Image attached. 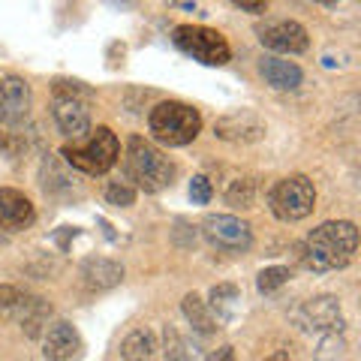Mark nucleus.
<instances>
[{"instance_id":"obj_17","label":"nucleus","mask_w":361,"mask_h":361,"mask_svg":"<svg viewBox=\"0 0 361 361\" xmlns=\"http://www.w3.org/2000/svg\"><path fill=\"white\" fill-rule=\"evenodd\" d=\"M49 313H51V307H49V304H45L42 298L21 295L18 307H16V313H13V319H16L30 337H39L42 329H45V322H49Z\"/></svg>"},{"instance_id":"obj_7","label":"nucleus","mask_w":361,"mask_h":361,"mask_svg":"<svg viewBox=\"0 0 361 361\" xmlns=\"http://www.w3.org/2000/svg\"><path fill=\"white\" fill-rule=\"evenodd\" d=\"M172 42L187 58H193L205 66H226L232 61L229 39L220 30L205 27V25H178L172 30Z\"/></svg>"},{"instance_id":"obj_14","label":"nucleus","mask_w":361,"mask_h":361,"mask_svg":"<svg viewBox=\"0 0 361 361\" xmlns=\"http://www.w3.org/2000/svg\"><path fill=\"white\" fill-rule=\"evenodd\" d=\"M259 73L274 90H298L304 82L301 66L286 58H277V54H268V58L259 61Z\"/></svg>"},{"instance_id":"obj_15","label":"nucleus","mask_w":361,"mask_h":361,"mask_svg":"<svg viewBox=\"0 0 361 361\" xmlns=\"http://www.w3.org/2000/svg\"><path fill=\"white\" fill-rule=\"evenodd\" d=\"M214 133L220 135V139H229V142H256L262 139V121L253 118L250 111H238V115H226L223 121H217V127Z\"/></svg>"},{"instance_id":"obj_2","label":"nucleus","mask_w":361,"mask_h":361,"mask_svg":"<svg viewBox=\"0 0 361 361\" xmlns=\"http://www.w3.org/2000/svg\"><path fill=\"white\" fill-rule=\"evenodd\" d=\"M61 157L85 175H106L118 163L121 142L109 127H97L87 130L82 139H73V145H63Z\"/></svg>"},{"instance_id":"obj_10","label":"nucleus","mask_w":361,"mask_h":361,"mask_svg":"<svg viewBox=\"0 0 361 361\" xmlns=\"http://www.w3.org/2000/svg\"><path fill=\"white\" fill-rule=\"evenodd\" d=\"M256 33H259V42L277 54H301L310 49L307 30H304L298 21H289V18L265 21V25L256 27Z\"/></svg>"},{"instance_id":"obj_9","label":"nucleus","mask_w":361,"mask_h":361,"mask_svg":"<svg viewBox=\"0 0 361 361\" xmlns=\"http://www.w3.org/2000/svg\"><path fill=\"white\" fill-rule=\"evenodd\" d=\"M202 235L211 247H217L223 253H247L253 247L250 226L241 217H232V214H208L202 220Z\"/></svg>"},{"instance_id":"obj_25","label":"nucleus","mask_w":361,"mask_h":361,"mask_svg":"<svg viewBox=\"0 0 361 361\" xmlns=\"http://www.w3.org/2000/svg\"><path fill=\"white\" fill-rule=\"evenodd\" d=\"M211 196H214V190H211V180L205 175H196L190 180V199H193L196 205H208Z\"/></svg>"},{"instance_id":"obj_20","label":"nucleus","mask_w":361,"mask_h":361,"mask_svg":"<svg viewBox=\"0 0 361 361\" xmlns=\"http://www.w3.org/2000/svg\"><path fill=\"white\" fill-rule=\"evenodd\" d=\"M157 355V337L151 329H135L121 341V358H154Z\"/></svg>"},{"instance_id":"obj_3","label":"nucleus","mask_w":361,"mask_h":361,"mask_svg":"<svg viewBox=\"0 0 361 361\" xmlns=\"http://www.w3.org/2000/svg\"><path fill=\"white\" fill-rule=\"evenodd\" d=\"M148 130L166 148H184V145H190L202 133V115L187 103L166 99V103L151 109Z\"/></svg>"},{"instance_id":"obj_22","label":"nucleus","mask_w":361,"mask_h":361,"mask_svg":"<svg viewBox=\"0 0 361 361\" xmlns=\"http://www.w3.org/2000/svg\"><path fill=\"white\" fill-rule=\"evenodd\" d=\"M289 268L283 265H271L265 271H259V277H256V289L262 292V295H271V292H277L283 283H289Z\"/></svg>"},{"instance_id":"obj_18","label":"nucleus","mask_w":361,"mask_h":361,"mask_svg":"<svg viewBox=\"0 0 361 361\" xmlns=\"http://www.w3.org/2000/svg\"><path fill=\"white\" fill-rule=\"evenodd\" d=\"M180 310H184L190 329H193L196 334H202V337H208V334H214L220 329V322H217V316H214V310L208 307V301H202L196 292L184 295V301H180Z\"/></svg>"},{"instance_id":"obj_16","label":"nucleus","mask_w":361,"mask_h":361,"mask_svg":"<svg viewBox=\"0 0 361 361\" xmlns=\"http://www.w3.org/2000/svg\"><path fill=\"white\" fill-rule=\"evenodd\" d=\"M82 277L90 289H111L123 280V265L106 256H90L82 262Z\"/></svg>"},{"instance_id":"obj_27","label":"nucleus","mask_w":361,"mask_h":361,"mask_svg":"<svg viewBox=\"0 0 361 361\" xmlns=\"http://www.w3.org/2000/svg\"><path fill=\"white\" fill-rule=\"evenodd\" d=\"M232 6H238L244 9V13H253V16H262L265 9L271 6V0H229Z\"/></svg>"},{"instance_id":"obj_26","label":"nucleus","mask_w":361,"mask_h":361,"mask_svg":"<svg viewBox=\"0 0 361 361\" xmlns=\"http://www.w3.org/2000/svg\"><path fill=\"white\" fill-rule=\"evenodd\" d=\"M166 358H190L187 343L180 341L178 331H172V329L166 331Z\"/></svg>"},{"instance_id":"obj_21","label":"nucleus","mask_w":361,"mask_h":361,"mask_svg":"<svg viewBox=\"0 0 361 361\" xmlns=\"http://www.w3.org/2000/svg\"><path fill=\"white\" fill-rule=\"evenodd\" d=\"M226 202H229L232 208H253V202H256V184H253L250 178L232 180V187L226 190Z\"/></svg>"},{"instance_id":"obj_23","label":"nucleus","mask_w":361,"mask_h":361,"mask_svg":"<svg viewBox=\"0 0 361 361\" xmlns=\"http://www.w3.org/2000/svg\"><path fill=\"white\" fill-rule=\"evenodd\" d=\"M21 295H25L21 289L9 286V283H0V319H13V313L18 307Z\"/></svg>"},{"instance_id":"obj_6","label":"nucleus","mask_w":361,"mask_h":361,"mask_svg":"<svg viewBox=\"0 0 361 361\" xmlns=\"http://www.w3.org/2000/svg\"><path fill=\"white\" fill-rule=\"evenodd\" d=\"M268 208L277 220L283 223H298L310 217L316 208V187L307 175H289L277 180L268 193Z\"/></svg>"},{"instance_id":"obj_28","label":"nucleus","mask_w":361,"mask_h":361,"mask_svg":"<svg viewBox=\"0 0 361 361\" xmlns=\"http://www.w3.org/2000/svg\"><path fill=\"white\" fill-rule=\"evenodd\" d=\"M211 358H232V346H223L220 353H214Z\"/></svg>"},{"instance_id":"obj_29","label":"nucleus","mask_w":361,"mask_h":361,"mask_svg":"<svg viewBox=\"0 0 361 361\" xmlns=\"http://www.w3.org/2000/svg\"><path fill=\"white\" fill-rule=\"evenodd\" d=\"M316 4H319V6H337L341 0H316Z\"/></svg>"},{"instance_id":"obj_24","label":"nucleus","mask_w":361,"mask_h":361,"mask_svg":"<svg viewBox=\"0 0 361 361\" xmlns=\"http://www.w3.org/2000/svg\"><path fill=\"white\" fill-rule=\"evenodd\" d=\"M106 202L115 208H130V205H135V190L130 184H111L106 190Z\"/></svg>"},{"instance_id":"obj_19","label":"nucleus","mask_w":361,"mask_h":361,"mask_svg":"<svg viewBox=\"0 0 361 361\" xmlns=\"http://www.w3.org/2000/svg\"><path fill=\"white\" fill-rule=\"evenodd\" d=\"M208 307L214 310V316H217L220 325H229L235 316H238V307H241V289L235 283H220L211 289L208 295Z\"/></svg>"},{"instance_id":"obj_5","label":"nucleus","mask_w":361,"mask_h":361,"mask_svg":"<svg viewBox=\"0 0 361 361\" xmlns=\"http://www.w3.org/2000/svg\"><path fill=\"white\" fill-rule=\"evenodd\" d=\"M90 90L82 87V82H54V106L51 115L58 130L66 139H82L90 130Z\"/></svg>"},{"instance_id":"obj_4","label":"nucleus","mask_w":361,"mask_h":361,"mask_svg":"<svg viewBox=\"0 0 361 361\" xmlns=\"http://www.w3.org/2000/svg\"><path fill=\"white\" fill-rule=\"evenodd\" d=\"M127 172L145 193H160L175 180L172 160L142 135H133L127 142Z\"/></svg>"},{"instance_id":"obj_8","label":"nucleus","mask_w":361,"mask_h":361,"mask_svg":"<svg viewBox=\"0 0 361 361\" xmlns=\"http://www.w3.org/2000/svg\"><path fill=\"white\" fill-rule=\"evenodd\" d=\"M292 322L298 325L304 334H341L343 331V310H341V301L334 295H316L307 298L304 304H298L292 310Z\"/></svg>"},{"instance_id":"obj_11","label":"nucleus","mask_w":361,"mask_h":361,"mask_svg":"<svg viewBox=\"0 0 361 361\" xmlns=\"http://www.w3.org/2000/svg\"><path fill=\"white\" fill-rule=\"evenodd\" d=\"M30 111V85L21 75L0 78V130L18 127Z\"/></svg>"},{"instance_id":"obj_13","label":"nucleus","mask_w":361,"mask_h":361,"mask_svg":"<svg viewBox=\"0 0 361 361\" xmlns=\"http://www.w3.org/2000/svg\"><path fill=\"white\" fill-rule=\"evenodd\" d=\"M42 355L51 361H66V358L82 355V337L63 319L45 325L42 329Z\"/></svg>"},{"instance_id":"obj_1","label":"nucleus","mask_w":361,"mask_h":361,"mask_svg":"<svg viewBox=\"0 0 361 361\" xmlns=\"http://www.w3.org/2000/svg\"><path fill=\"white\" fill-rule=\"evenodd\" d=\"M358 250V226L349 220H329L307 235L304 241V265L316 274L343 271Z\"/></svg>"},{"instance_id":"obj_12","label":"nucleus","mask_w":361,"mask_h":361,"mask_svg":"<svg viewBox=\"0 0 361 361\" xmlns=\"http://www.w3.org/2000/svg\"><path fill=\"white\" fill-rule=\"evenodd\" d=\"M37 220L33 202L13 187H0V229L4 232H25Z\"/></svg>"}]
</instances>
